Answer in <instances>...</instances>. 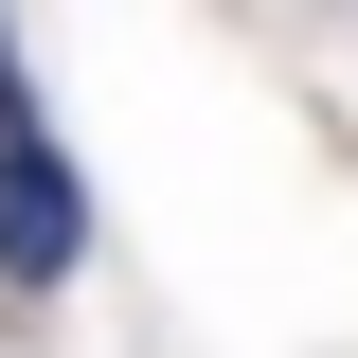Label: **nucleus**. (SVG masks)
Returning <instances> with one entry per match:
<instances>
[{"instance_id": "2", "label": "nucleus", "mask_w": 358, "mask_h": 358, "mask_svg": "<svg viewBox=\"0 0 358 358\" xmlns=\"http://www.w3.org/2000/svg\"><path fill=\"white\" fill-rule=\"evenodd\" d=\"M18 108H36V90H18V36H0V126H18Z\"/></svg>"}, {"instance_id": "1", "label": "nucleus", "mask_w": 358, "mask_h": 358, "mask_svg": "<svg viewBox=\"0 0 358 358\" xmlns=\"http://www.w3.org/2000/svg\"><path fill=\"white\" fill-rule=\"evenodd\" d=\"M72 268H90V179H72V143L18 108V126H0V287H18V305H54Z\"/></svg>"}]
</instances>
